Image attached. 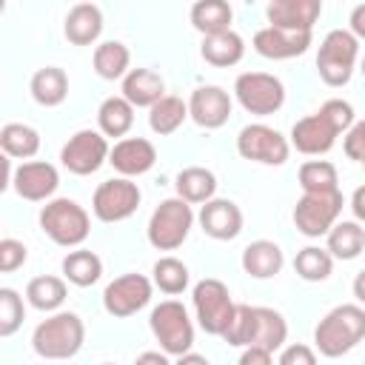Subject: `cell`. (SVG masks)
Returning <instances> with one entry per match:
<instances>
[{
    "label": "cell",
    "mask_w": 365,
    "mask_h": 365,
    "mask_svg": "<svg viewBox=\"0 0 365 365\" xmlns=\"http://www.w3.org/2000/svg\"><path fill=\"white\" fill-rule=\"evenodd\" d=\"M365 336V311L354 302L336 305L314 328V342L322 356H342Z\"/></svg>",
    "instance_id": "obj_1"
},
{
    "label": "cell",
    "mask_w": 365,
    "mask_h": 365,
    "mask_svg": "<svg viewBox=\"0 0 365 365\" xmlns=\"http://www.w3.org/2000/svg\"><path fill=\"white\" fill-rule=\"evenodd\" d=\"M86 342V325L74 311H54L31 334V348L43 359H71Z\"/></svg>",
    "instance_id": "obj_2"
},
{
    "label": "cell",
    "mask_w": 365,
    "mask_h": 365,
    "mask_svg": "<svg viewBox=\"0 0 365 365\" xmlns=\"http://www.w3.org/2000/svg\"><path fill=\"white\" fill-rule=\"evenodd\" d=\"M40 228L48 234L51 242H57L63 248H74L88 237L91 220H88V211L80 202H74L68 197H57V200H48L43 205Z\"/></svg>",
    "instance_id": "obj_3"
},
{
    "label": "cell",
    "mask_w": 365,
    "mask_h": 365,
    "mask_svg": "<svg viewBox=\"0 0 365 365\" xmlns=\"http://www.w3.org/2000/svg\"><path fill=\"white\" fill-rule=\"evenodd\" d=\"M191 225H194L191 202H185L182 197L163 200L148 220V242L157 251H174L188 240Z\"/></svg>",
    "instance_id": "obj_4"
},
{
    "label": "cell",
    "mask_w": 365,
    "mask_h": 365,
    "mask_svg": "<svg viewBox=\"0 0 365 365\" xmlns=\"http://www.w3.org/2000/svg\"><path fill=\"white\" fill-rule=\"evenodd\" d=\"M356 57H359V37H354L345 29L328 31L325 40L319 43V54H317V71H319L322 83L345 86L354 74Z\"/></svg>",
    "instance_id": "obj_5"
},
{
    "label": "cell",
    "mask_w": 365,
    "mask_h": 365,
    "mask_svg": "<svg viewBox=\"0 0 365 365\" xmlns=\"http://www.w3.org/2000/svg\"><path fill=\"white\" fill-rule=\"evenodd\" d=\"M148 325H151L154 339L160 342V348H163L168 356H180V354H185V351L194 345V325H191V317H188L185 305L177 302V299L160 302V305L151 311Z\"/></svg>",
    "instance_id": "obj_6"
},
{
    "label": "cell",
    "mask_w": 365,
    "mask_h": 365,
    "mask_svg": "<svg viewBox=\"0 0 365 365\" xmlns=\"http://www.w3.org/2000/svg\"><path fill=\"white\" fill-rule=\"evenodd\" d=\"M342 214V191H302L294 205V225L305 237H322Z\"/></svg>",
    "instance_id": "obj_7"
},
{
    "label": "cell",
    "mask_w": 365,
    "mask_h": 365,
    "mask_svg": "<svg viewBox=\"0 0 365 365\" xmlns=\"http://www.w3.org/2000/svg\"><path fill=\"white\" fill-rule=\"evenodd\" d=\"M191 299H194V314H197L200 328H202L205 334L220 336V334L225 331V325L231 322L234 305H237V302L231 299L228 288H225L220 279L208 277V279H200V282L194 285Z\"/></svg>",
    "instance_id": "obj_8"
},
{
    "label": "cell",
    "mask_w": 365,
    "mask_h": 365,
    "mask_svg": "<svg viewBox=\"0 0 365 365\" xmlns=\"http://www.w3.org/2000/svg\"><path fill=\"white\" fill-rule=\"evenodd\" d=\"M234 94L240 100V106L248 114H274L282 108L285 103V86L279 77L265 74V71H245L237 77L234 83Z\"/></svg>",
    "instance_id": "obj_9"
},
{
    "label": "cell",
    "mask_w": 365,
    "mask_h": 365,
    "mask_svg": "<svg viewBox=\"0 0 365 365\" xmlns=\"http://www.w3.org/2000/svg\"><path fill=\"white\" fill-rule=\"evenodd\" d=\"M237 151H240V157H245L251 163L282 165L291 154V145L277 128H271L265 123H251L237 134Z\"/></svg>",
    "instance_id": "obj_10"
},
{
    "label": "cell",
    "mask_w": 365,
    "mask_h": 365,
    "mask_svg": "<svg viewBox=\"0 0 365 365\" xmlns=\"http://www.w3.org/2000/svg\"><path fill=\"white\" fill-rule=\"evenodd\" d=\"M140 205V188L128 177H114L97 185L91 197V211L103 222H123Z\"/></svg>",
    "instance_id": "obj_11"
},
{
    "label": "cell",
    "mask_w": 365,
    "mask_h": 365,
    "mask_svg": "<svg viewBox=\"0 0 365 365\" xmlns=\"http://www.w3.org/2000/svg\"><path fill=\"white\" fill-rule=\"evenodd\" d=\"M106 160H108L106 134H103V131H91V128H83V131H77L74 137H68V143H66L63 151H60V163H63L71 174H77V177L94 174Z\"/></svg>",
    "instance_id": "obj_12"
},
{
    "label": "cell",
    "mask_w": 365,
    "mask_h": 365,
    "mask_svg": "<svg viewBox=\"0 0 365 365\" xmlns=\"http://www.w3.org/2000/svg\"><path fill=\"white\" fill-rule=\"evenodd\" d=\"M151 302V279L143 274H123L103 291V308L111 317H131Z\"/></svg>",
    "instance_id": "obj_13"
},
{
    "label": "cell",
    "mask_w": 365,
    "mask_h": 365,
    "mask_svg": "<svg viewBox=\"0 0 365 365\" xmlns=\"http://www.w3.org/2000/svg\"><path fill=\"white\" fill-rule=\"evenodd\" d=\"M188 117L200 128H220L231 117V97L220 86H200L188 97Z\"/></svg>",
    "instance_id": "obj_14"
},
{
    "label": "cell",
    "mask_w": 365,
    "mask_h": 365,
    "mask_svg": "<svg viewBox=\"0 0 365 365\" xmlns=\"http://www.w3.org/2000/svg\"><path fill=\"white\" fill-rule=\"evenodd\" d=\"M336 137H339V131L328 123V117L322 111L297 120L294 128H291V145L299 154H308V157H319V154L331 151Z\"/></svg>",
    "instance_id": "obj_15"
},
{
    "label": "cell",
    "mask_w": 365,
    "mask_h": 365,
    "mask_svg": "<svg viewBox=\"0 0 365 365\" xmlns=\"http://www.w3.org/2000/svg\"><path fill=\"white\" fill-rule=\"evenodd\" d=\"M311 46V31H291L279 26H265L254 34V48L257 54L268 60H291L305 54Z\"/></svg>",
    "instance_id": "obj_16"
},
{
    "label": "cell",
    "mask_w": 365,
    "mask_h": 365,
    "mask_svg": "<svg viewBox=\"0 0 365 365\" xmlns=\"http://www.w3.org/2000/svg\"><path fill=\"white\" fill-rule=\"evenodd\" d=\"M11 185L14 191L29 200V202H40V200H48L57 185H60V177H57V168L51 163H43V160H31V163H23L14 174H11Z\"/></svg>",
    "instance_id": "obj_17"
},
{
    "label": "cell",
    "mask_w": 365,
    "mask_h": 365,
    "mask_svg": "<svg viewBox=\"0 0 365 365\" xmlns=\"http://www.w3.org/2000/svg\"><path fill=\"white\" fill-rule=\"evenodd\" d=\"M322 14V0H268L265 17L268 26L291 29V31H311Z\"/></svg>",
    "instance_id": "obj_18"
},
{
    "label": "cell",
    "mask_w": 365,
    "mask_h": 365,
    "mask_svg": "<svg viewBox=\"0 0 365 365\" xmlns=\"http://www.w3.org/2000/svg\"><path fill=\"white\" fill-rule=\"evenodd\" d=\"M108 163L123 177H140L157 163V151L143 137H125V140L114 143V148H108Z\"/></svg>",
    "instance_id": "obj_19"
},
{
    "label": "cell",
    "mask_w": 365,
    "mask_h": 365,
    "mask_svg": "<svg viewBox=\"0 0 365 365\" xmlns=\"http://www.w3.org/2000/svg\"><path fill=\"white\" fill-rule=\"evenodd\" d=\"M200 225L211 240H234L242 231V211L231 200H205L200 208Z\"/></svg>",
    "instance_id": "obj_20"
},
{
    "label": "cell",
    "mask_w": 365,
    "mask_h": 365,
    "mask_svg": "<svg viewBox=\"0 0 365 365\" xmlns=\"http://www.w3.org/2000/svg\"><path fill=\"white\" fill-rule=\"evenodd\" d=\"M66 40L74 46H91L103 31V11L91 0H80L74 9H68L63 23Z\"/></svg>",
    "instance_id": "obj_21"
},
{
    "label": "cell",
    "mask_w": 365,
    "mask_h": 365,
    "mask_svg": "<svg viewBox=\"0 0 365 365\" xmlns=\"http://www.w3.org/2000/svg\"><path fill=\"white\" fill-rule=\"evenodd\" d=\"M165 94V83L154 68H128L123 74V97L134 108H148Z\"/></svg>",
    "instance_id": "obj_22"
},
{
    "label": "cell",
    "mask_w": 365,
    "mask_h": 365,
    "mask_svg": "<svg viewBox=\"0 0 365 365\" xmlns=\"http://www.w3.org/2000/svg\"><path fill=\"white\" fill-rule=\"evenodd\" d=\"M282 248L271 240H254L242 251V271L254 279H271L282 271Z\"/></svg>",
    "instance_id": "obj_23"
},
{
    "label": "cell",
    "mask_w": 365,
    "mask_h": 365,
    "mask_svg": "<svg viewBox=\"0 0 365 365\" xmlns=\"http://www.w3.org/2000/svg\"><path fill=\"white\" fill-rule=\"evenodd\" d=\"M200 54L205 63L217 66V68H228V66H237L245 54V43L237 31L225 29V31H217V34H205L202 37V46H200Z\"/></svg>",
    "instance_id": "obj_24"
},
{
    "label": "cell",
    "mask_w": 365,
    "mask_h": 365,
    "mask_svg": "<svg viewBox=\"0 0 365 365\" xmlns=\"http://www.w3.org/2000/svg\"><path fill=\"white\" fill-rule=\"evenodd\" d=\"M328 254L336 259H356L365 248V228L359 225V220H336L328 231Z\"/></svg>",
    "instance_id": "obj_25"
},
{
    "label": "cell",
    "mask_w": 365,
    "mask_h": 365,
    "mask_svg": "<svg viewBox=\"0 0 365 365\" xmlns=\"http://www.w3.org/2000/svg\"><path fill=\"white\" fill-rule=\"evenodd\" d=\"M29 88H31V97H34L40 106L54 108V106H60V103L68 97V77H66L63 68L46 66V68H37V71L31 74Z\"/></svg>",
    "instance_id": "obj_26"
},
{
    "label": "cell",
    "mask_w": 365,
    "mask_h": 365,
    "mask_svg": "<svg viewBox=\"0 0 365 365\" xmlns=\"http://www.w3.org/2000/svg\"><path fill=\"white\" fill-rule=\"evenodd\" d=\"M188 117V106L182 97L163 94L157 103L148 106V125L154 134H174Z\"/></svg>",
    "instance_id": "obj_27"
},
{
    "label": "cell",
    "mask_w": 365,
    "mask_h": 365,
    "mask_svg": "<svg viewBox=\"0 0 365 365\" xmlns=\"http://www.w3.org/2000/svg\"><path fill=\"white\" fill-rule=\"evenodd\" d=\"M97 125L106 137H123L134 125V106L120 97H106L97 108Z\"/></svg>",
    "instance_id": "obj_28"
},
{
    "label": "cell",
    "mask_w": 365,
    "mask_h": 365,
    "mask_svg": "<svg viewBox=\"0 0 365 365\" xmlns=\"http://www.w3.org/2000/svg\"><path fill=\"white\" fill-rule=\"evenodd\" d=\"M254 317H257V328H254V342L251 345H259L265 351H277L285 345V336H288V322L279 311L274 308H262V305H254Z\"/></svg>",
    "instance_id": "obj_29"
},
{
    "label": "cell",
    "mask_w": 365,
    "mask_h": 365,
    "mask_svg": "<svg viewBox=\"0 0 365 365\" xmlns=\"http://www.w3.org/2000/svg\"><path fill=\"white\" fill-rule=\"evenodd\" d=\"M103 274V259L94 254V251H86V248H77V251H68L63 257V277L77 285V288H88L100 279Z\"/></svg>",
    "instance_id": "obj_30"
},
{
    "label": "cell",
    "mask_w": 365,
    "mask_h": 365,
    "mask_svg": "<svg viewBox=\"0 0 365 365\" xmlns=\"http://www.w3.org/2000/svg\"><path fill=\"white\" fill-rule=\"evenodd\" d=\"M231 6L228 0H197L191 6V26L205 37V34H217L231 29Z\"/></svg>",
    "instance_id": "obj_31"
},
{
    "label": "cell",
    "mask_w": 365,
    "mask_h": 365,
    "mask_svg": "<svg viewBox=\"0 0 365 365\" xmlns=\"http://www.w3.org/2000/svg\"><path fill=\"white\" fill-rule=\"evenodd\" d=\"M177 197H182L185 202H205L214 197L217 191V177L214 171L208 168H200V165H191V168H182L177 174Z\"/></svg>",
    "instance_id": "obj_32"
},
{
    "label": "cell",
    "mask_w": 365,
    "mask_h": 365,
    "mask_svg": "<svg viewBox=\"0 0 365 365\" xmlns=\"http://www.w3.org/2000/svg\"><path fill=\"white\" fill-rule=\"evenodd\" d=\"M0 151L17 160H29L40 151V134L26 123H9L0 128Z\"/></svg>",
    "instance_id": "obj_33"
},
{
    "label": "cell",
    "mask_w": 365,
    "mask_h": 365,
    "mask_svg": "<svg viewBox=\"0 0 365 365\" xmlns=\"http://www.w3.org/2000/svg\"><path fill=\"white\" fill-rule=\"evenodd\" d=\"M128 63H131V54H128V46L120 43V40H106L94 48V71L103 77V80H117L128 71Z\"/></svg>",
    "instance_id": "obj_34"
},
{
    "label": "cell",
    "mask_w": 365,
    "mask_h": 365,
    "mask_svg": "<svg viewBox=\"0 0 365 365\" xmlns=\"http://www.w3.org/2000/svg\"><path fill=\"white\" fill-rule=\"evenodd\" d=\"M26 299L37 311H57L66 302V282L60 277H34L26 285Z\"/></svg>",
    "instance_id": "obj_35"
},
{
    "label": "cell",
    "mask_w": 365,
    "mask_h": 365,
    "mask_svg": "<svg viewBox=\"0 0 365 365\" xmlns=\"http://www.w3.org/2000/svg\"><path fill=\"white\" fill-rule=\"evenodd\" d=\"M331 268H334V257L325 248H317V245H308V248H302L294 257V271L305 282H322V279H328L331 277Z\"/></svg>",
    "instance_id": "obj_36"
},
{
    "label": "cell",
    "mask_w": 365,
    "mask_h": 365,
    "mask_svg": "<svg viewBox=\"0 0 365 365\" xmlns=\"http://www.w3.org/2000/svg\"><path fill=\"white\" fill-rule=\"evenodd\" d=\"M154 274V285L163 291V294H182L188 288V268L185 262H180L177 257H160L151 268Z\"/></svg>",
    "instance_id": "obj_37"
},
{
    "label": "cell",
    "mask_w": 365,
    "mask_h": 365,
    "mask_svg": "<svg viewBox=\"0 0 365 365\" xmlns=\"http://www.w3.org/2000/svg\"><path fill=\"white\" fill-rule=\"evenodd\" d=\"M299 188L302 191H331L339 188L336 168L328 160H308L299 165Z\"/></svg>",
    "instance_id": "obj_38"
},
{
    "label": "cell",
    "mask_w": 365,
    "mask_h": 365,
    "mask_svg": "<svg viewBox=\"0 0 365 365\" xmlns=\"http://www.w3.org/2000/svg\"><path fill=\"white\" fill-rule=\"evenodd\" d=\"M254 328H257V317H254V305H234V317L225 325V331L220 334L228 345L245 348L254 342Z\"/></svg>",
    "instance_id": "obj_39"
},
{
    "label": "cell",
    "mask_w": 365,
    "mask_h": 365,
    "mask_svg": "<svg viewBox=\"0 0 365 365\" xmlns=\"http://www.w3.org/2000/svg\"><path fill=\"white\" fill-rule=\"evenodd\" d=\"M23 319H26L23 297L14 288H0V336L17 334Z\"/></svg>",
    "instance_id": "obj_40"
},
{
    "label": "cell",
    "mask_w": 365,
    "mask_h": 365,
    "mask_svg": "<svg viewBox=\"0 0 365 365\" xmlns=\"http://www.w3.org/2000/svg\"><path fill=\"white\" fill-rule=\"evenodd\" d=\"M319 111L328 117V123L339 131V134H345L348 131V125L354 123V106L351 103H345V100H325L322 106H319Z\"/></svg>",
    "instance_id": "obj_41"
},
{
    "label": "cell",
    "mask_w": 365,
    "mask_h": 365,
    "mask_svg": "<svg viewBox=\"0 0 365 365\" xmlns=\"http://www.w3.org/2000/svg\"><path fill=\"white\" fill-rule=\"evenodd\" d=\"M26 257H29V251L20 240H11V237L0 240V274H11V271L23 268Z\"/></svg>",
    "instance_id": "obj_42"
},
{
    "label": "cell",
    "mask_w": 365,
    "mask_h": 365,
    "mask_svg": "<svg viewBox=\"0 0 365 365\" xmlns=\"http://www.w3.org/2000/svg\"><path fill=\"white\" fill-rule=\"evenodd\" d=\"M342 148H345L348 160H354V163H362L365 160V123H351L348 125V134L342 140Z\"/></svg>",
    "instance_id": "obj_43"
},
{
    "label": "cell",
    "mask_w": 365,
    "mask_h": 365,
    "mask_svg": "<svg viewBox=\"0 0 365 365\" xmlns=\"http://www.w3.org/2000/svg\"><path fill=\"white\" fill-rule=\"evenodd\" d=\"M317 354L308 345H288L279 354V365H314Z\"/></svg>",
    "instance_id": "obj_44"
},
{
    "label": "cell",
    "mask_w": 365,
    "mask_h": 365,
    "mask_svg": "<svg viewBox=\"0 0 365 365\" xmlns=\"http://www.w3.org/2000/svg\"><path fill=\"white\" fill-rule=\"evenodd\" d=\"M271 359H274V354L265 351V348H259V345H245V351L240 354V362L242 365H268Z\"/></svg>",
    "instance_id": "obj_45"
},
{
    "label": "cell",
    "mask_w": 365,
    "mask_h": 365,
    "mask_svg": "<svg viewBox=\"0 0 365 365\" xmlns=\"http://www.w3.org/2000/svg\"><path fill=\"white\" fill-rule=\"evenodd\" d=\"M351 34L354 37H365V6L359 3L351 14Z\"/></svg>",
    "instance_id": "obj_46"
},
{
    "label": "cell",
    "mask_w": 365,
    "mask_h": 365,
    "mask_svg": "<svg viewBox=\"0 0 365 365\" xmlns=\"http://www.w3.org/2000/svg\"><path fill=\"white\" fill-rule=\"evenodd\" d=\"M11 185V160L6 151H0V194Z\"/></svg>",
    "instance_id": "obj_47"
},
{
    "label": "cell",
    "mask_w": 365,
    "mask_h": 365,
    "mask_svg": "<svg viewBox=\"0 0 365 365\" xmlns=\"http://www.w3.org/2000/svg\"><path fill=\"white\" fill-rule=\"evenodd\" d=\"M362 200H365V188H356L354 191V202H351V208H354V217L362 222L365 220V205H362Z\"/></svg>",
    "instance_id": "obj_48"
},
{
    "label": "cell",
    "mask_w": 365,
    "mask_h": 365,
    "mask_svg": "<svg viewBox=\"0 0 365 365\" xmlns=\"http://www.w3.org/2000/svg\"><path fill=\"white\" fill-rule=\"evenodd\" d=\"M168 359H171V356H168L165 351H163V354H160V351H148V354H140V356H137V362H160V365H165Z\"/></svg>",
    "instance_id": "obj_49"
},
{
    "label": "cell",
    "mask_w": 365,
    "mask_h": 365,
    "mask_svg": "<svg viewBox=\"0 0 365 365\" xmlns=\"http://www.w3.org/2000/svg\"><path fill=\"white\" fill-rule=\"evenodd\" d=\"M3 9H6V0H0V14H3Z\"/></svg>",
    "instance_id": "obj_50"
}]
</instances>
